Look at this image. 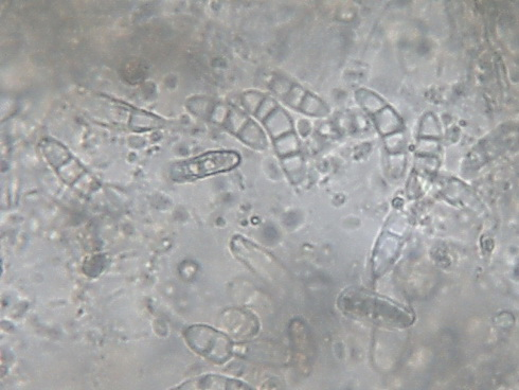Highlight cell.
<instances>
[{"label": "cell", "instance_id": "2", "mask_svg": "<svg viewBox=\"0 0 519 390\" xmlns=\"http://www.w3.org/2000/svg\"><path fill=\"white\" fill-rule=\"evenodd\" d=\"M189 346L203 358L224 364L230 358L231 342L225 334L206 326H192L185 332Z\"/></svg>", "mask_w": 519, "mask_h": 390}, {"label": "cell", "instance_id": "1", "mask_svg": "<svg viewBox=\"0 0 519 390\" xmlns=\"http://www.w3.org/2000/svg\"><path fill=\"white\" fill-rule=\"evenodd\" d=\"M240 155L231 151L205 153L201 156L176 163L171 168L174 181H189L203 179L235 169L240 164Z\"/></svg>", "mask_w": 519, "mask_h": 390}, {"label": "cell", "instance_id": "3", "mask_svg": "<svg viewBox=\"0 0 519 390\" xmlns=\"http://www.w3.org/2000/svg\"><path fill=\"white\" fill-rule=\"evenodd\" d=\"M180 389H212V390H234V389H249L250 386L235 380L218 375H204L194 378L181 386Z\"/></svg>", "mask_w": 519, "mask_h": 390}]
</instances>
